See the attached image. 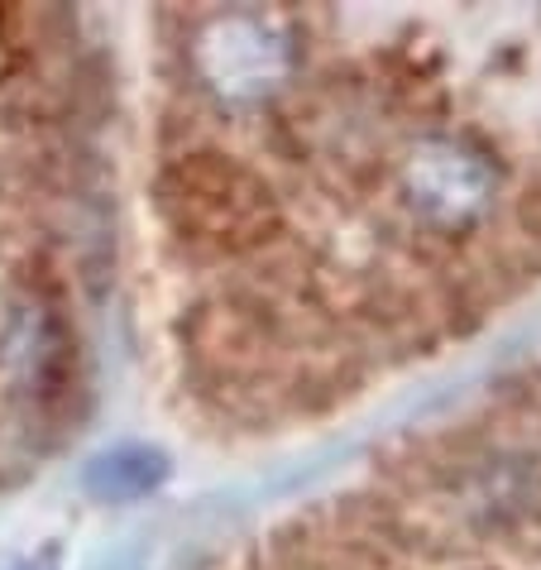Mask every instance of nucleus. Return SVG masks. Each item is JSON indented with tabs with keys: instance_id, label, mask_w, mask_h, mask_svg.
<instances>
[{
	"instance_id": "1",
	"label": "nucleus",
	"mask_w": 541,
	"mask_h": 570,
	"mask_svg": "<svg viewBox=\"0 0 541 570\" xmlns=\"http://www.w3.org/2000/svg\"><path fill=\"white\" fill-rule=\"evenodd\" d=\"M154 212L178 249L226 268L264 255L288 235L274 178L254 158L206 135L164 149L154 168Z\"/></svg>"
},
{
	"instance_id": "5",
	"label": "nucleus",
	"mask_w": 541,
	"mask_h": 570,
	"mask_svg": "<svg viewBox=\"0 0 541 570\" xmlns=\"http://www.w3.org/2000/svg\"><path fill=\"white\" fill-rule=\"evenodd\" d=\"M513 230H518L528 245L541 249V183H532L528 193L513 202Z\"/></svg>"
},
{
	"instance_id": "4",
	"label": "nucleus",
	"mask_w": 541,
	"mask_h": 570,
	"mask_svg": "<svg viewBox=\"0 0 541 570\" xmlns=\"http://www.w3.org/2000/svg\"><path fill=\"white\" fill-rule=\"evenodd\" d=\"M62 14L0 6V91H14L29 72H39L43 49H49V29Z\"/></svg>"
},
{
	"instance_id": "6",
	"label": "nucleus",
	"mask_w": 541,
	"mask_h": 570,
	"mask_svg": "<svg viewBox=\"0 0 541 570\" xmlns=\"http://www.w3.org/2000/svg\"><path fill=\"white\" fill-rule=\"evenodd\" d=\"M10 570H58V547H43L39 557H24V561H14Z\"/></svg>"
},
{
	"instance_id": "2",
	"label": "nucleus",
	"mask_w": 541,
	"mask_h": 570,
	"mask_svg": "<svg viewBox=\"0 0 541 570\" xmlns=\"http://www.w3.org/2000/svg\"><path fill=\"white\" fill-rule=\"evenodd\" d=\"M187 91L216 116L274 106L302 68V14L293 10H193L178 14Z\"/></svg>"
},
{
	"instance_id": "3",
	"label": "nucleus",
	"mask_w": 541,
	"mask_h": 570,
	"mask_svg": "<svg viewBox=\"0 0 541 570\" xmlns=\"http://www.w3.org/2000/svg\"><path fill=\"white\" fill-rule=\"evenodd\" d=\"M168 480V455L154 446H116L101 451L97 461L87 465V494L97 503H135L149 499L158 484Z\"/></svg>"
}]
</instances>
